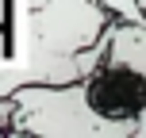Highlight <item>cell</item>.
Listing matches in <instances>:
<instances>
[{
  "mask_svg": "<svg viewBox=\"0 0 146 138\" xmlns=\"http://www.w3.org/2000/svg\"><path fill=\"white\" fill-rule=\"evenodd\" d=\"M108 27H111V38H108L104 58L146 73V27L142 23H123V19H111Z\"/></svg>",
  "mask_w": 146,
  "mask_h": 138,
  "instance_id": "4",
  "label": "cell"
},
{
  "mask_svg": "<svg viewBox=\"0 0 146 138\" xmlns=\"http://www.w3.org/2000/svg\"><path fill=\"white\" fill-rule=\"evenodd\" d=\"M8 119H12V96H0V131H8Z\"/></svg>",
  "mask_w": 146,
  "mask_h": 138,
  "instance_id": "7",
  "label": "cell"
},
{
  "mask_svg": "<svg viewBox=\"0 0 146 138\" xmlns=\"http://www.w3.org/2000/svg\"><path fill=\"white\" fill-rule=\"evenodd\" d=\"M108 19L111 15L100 0H46V4L31 8L27 38H31V50L73 58L104 31Z\"/></svg>",
  "mask_w": 146,
  "mask_h": 138,
  "instance_id": "3",
  "label": "cell"
},
{
  "mask_svg": "<svg viewBox=\"0 0 146 138\" xmlns=\"http://www.w3.org/2000/svg\"><path fill=\"white\" fill-rule=\"evenodd\" d=\"M88 111L104 123L127 127L135 138L146 131V73L131 69L123 61H96L81 77Z\"/></svg>",
  "mask_w": 146,
  "mask_h": 138,
  "instance_id": "2",
  "label": "cell"
},
{
  "mask_svg": "<svg viewBox=\"0 0 146 138\" xmlns=\"http://www.w3.org/2000/svg\"><path fill=\"white\" fill-rule=\"evenodd\" d=\"M8 131L38 134V138H135L127 127L104 123L88 111L85 85H19L12 92Z\"/></svg>",
  "mask_w": 146,
  "mask_h": 138,
  "instance_id": "1",
  "label": "cell"
},
{
  "mask_svg": "<svg viewBox=\"0 0 146 138\" xmlns=\"http://www.w3.org/2000/svg\"><path fill=\"white\" fill-rule=\"evenodd\" d=\"M38 4H46V0H27V8H38Z\"/></svg>",
  "mask_w": 146,
  "mask_h": 138,
  "instance_id": "8",
  "label": "cell"
},
{
  "mask_svg": "<svg viewBox=\"0 0 146 138\" xmlns=\"http://www.w3.org/2000/svg\"><path fill=\"white\" fill-rule=\"evenodd\" d=\"M108 8L111 19H123V23H142V0H100Z\"/></svg>",
  "mask_w": 146,
  "mask_h": 138,
  "instance_id": "5",
  "label": "cell"
},
{
  "mask_svg": "<svg viewBox=\"0 0 146 138\" xmlns=\"http://www.w3.org/2000/svg\"><path fill=\"white\" fill-rule=\"evenodd\" d=\"M19 85H27L23 69H0V96H12Z\"/></svg>",
  "mask_w": 146,
  "mask_h": 138,
  "instance_id": "6",
  "label": "cell"
}]
</instances>
